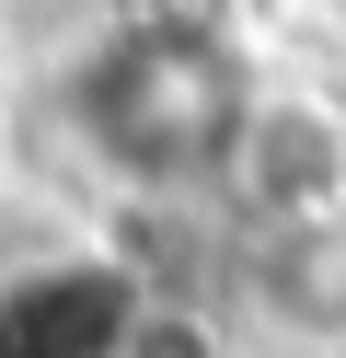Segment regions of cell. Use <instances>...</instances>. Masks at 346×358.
Listing matches in <instances>:
<instances>
[{
    "mask_svg": "<svg viewBox=\"0 0 346 358\" xmlns=\"http://www.w3.org/2000/svg\"><path fill=\"white\" fill-rule=\"evenodd\" d=\"M254 81H243V47L219 24H185V12H138L115 24L104 47L81 58L69 81V116H81L92 162H115L127 185H196V173H231L254 127Z\"/></svg>",
    "mask_w": 346,
    "mask_h": 358,
    "instance_id": "6da1fadb",
    "label": "cell"
},
{
    "mask_svg": "<svg viewBox=\"0 0 346 358\" xmlns=\"http://www.w3.org/2000/svg\"><path fill=\"white\" fill-rule=\"evenodd\" d=\"M138 312L150 301L115 255H58L0 289V358H127Z\"/></svg>",
    "mask_w": 346,
    "mask_h": 358,
    "instance_id": "7a4b0ae2",
    "label": "cell"
},
{
    "mask_svg": "<svg viewBox=\"0 0 346 358\" xmlns=\"http://www.w3.org/2000/svg\"><path fill=\"white\" fill-rule=\"evenodd\" d=\"M231 196H243L266 231L346 208V127L323 116V104H254L243 150H231Z\"/></svg>",
    "mask_w": 346,
    "mask_h": 358,
    "instance_id": "3957f363",
    "label": "cell"
},
{
    "mask_svg": "<svg viewBox=\"0 0 346 358\" xmlns=\"http://www.w3.org/2000/svg\"><path fill=\"white\" fill-rule=\"evenodd\" d=\"M243 301L277 335H300V347H346V208L289 220V231H254Z\"/></svg>",
    "mask_w": 346,
    "mask_h": 358,
    "instance_id": "277c9868",
    "label": "cell"
},
{
    "mask_svg": "<svg viewBox=\"0 0 346 358\" xmlns=\"http://www.w3.org/2000/svg\"><path fill=\"white\" fill-rule=\"evenodd\" d=\"M127 358H219V335H208L196 312H138V335H127Z\"/></svg>",
    "mask_w": 346,
    "mask_h": 358,
    "instance_id": "5b68a950",
    "label": "cell"
},
{
    "mask_svg": "<svg viewBox=\"0 0 346 358\" xmlns=\"http://www.w3.org/2000/svg\"><path fill=\"white\" fill-rule=\"evenodd\" d=\"M335 12H346V0H335Z\"/></svg>",
    "mask_w": 346,
    "mask_h": 358,
    "instance_id": "8992f818",
    "label": "cell"
}]
</instances>
